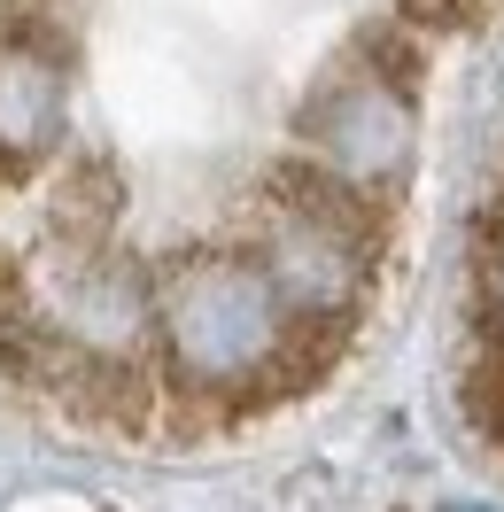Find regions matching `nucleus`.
Wrapping results in <instances>:
<instances>
[{"mask_svg":"<svg viewBox=\"0 0 504 512\" xmlns=\"http://www.w3.org/2000/svg\"><path fill=\"white\" fill-rule=\"evenodd\" d=\"M504 0H0V396L210 450L365 350L442 70Z\"/></svg>","mask_w":504,"mask_h":512,"instance_id":"obj_1","label":"nucleus"},{"mask_svg":"<svg viewBox=\"0 0 504 512\" xmlns=\"http://www.w3.org/2000/svg\"><path fill=\"white\" fill-rule=\"evenodd\" d=\"M450 404L466 419L473 450L504 474V163L473 202L458 303H450Z\"/></svg>","mask_w":504,"mask_h":512,"instance_id":"obj_2","label":"nucleus"}]
</instances>
